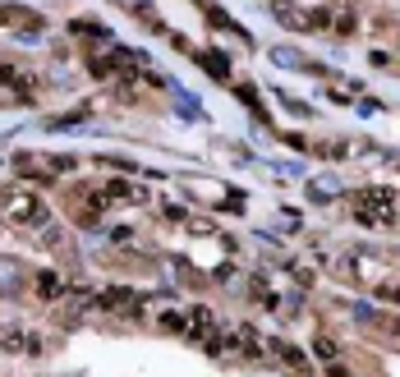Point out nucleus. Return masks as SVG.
<instances>
[{"mask_svg": "<svg viewBox=\"0 0 400 377\" xmlns=\"http://www.w3.org/2000/svg\"><path fill=\"white\" fill-rule=\"evenodd\" d=\"M354 216H359V226H368V230L396 226V221H400V198L391 194V189H368V194L359 198Z\"/></svg>", "mask_w": 400, "mask_h": 377, "instance_id": "obj_1", "label": "nucleus"}, {"mask_svg": "<svg viewBox=\"0 0 400 377\" xmlns=\"http://www.w3.org/2000/svg\"><path fill=\"white\" fill-rule=\"evenodd\" d=\"M5 216L14 221V226H51V212L42 207V198H32V194H10L5 198Z\"/></svg>", "mask_w": 400, "mask_h": 377, "instance_id": "obj_2", "label": "nucleus"}, {"mask_svg": "<svg viewBox=\"0 0 400 377\" xmlns=\"http://www.w3.org/2000/svg\"><path fill=\"white\" fill-rule=\"evenodd\" d=\"M97 304H102L106 313H120V317H143V299L129 286H106L97 295Z\"/></svg>", "mask_w": 400, "mask_h": 377, "instance_id": "obj_3", "label": "nucleus"}, {"mask_svg": "<svg viewBox=\"0 0 400 377\" xmlns=\"http://www.w3.org/2000/svg\"><path fill=\"white\" fill-rule=\"evenodd\" d=\"M0 350H10V354H42V341L28 332H19V327H5L0 332Z\"/></svg>", "mask_w": 400, "mask_h": 377, "instance_id": "obj_4", "label": "nucleus"}, {"mask_svg": "<svg viewBox=\"0 0 400 377\" xmlns=\"http://www.w3.org/2000/svg\"><path fill=\"white\" fill-rule=\"evenodd\" d=\"M32 286H37V299H47V304L64 299V290H69L56 272H37V276H32Z\"/></svg>", "mask_w": 400, "mask_h": 377, "instance_id": "obj_5", "label": "nucleus"}, {"mask_svg": "<svg viewBox=\"0 0 400 377\" xmlns=\"http://www.w3.org/2000/svg\"><path fill=\"white\" fill-rule=\"evenodd\" d=\"M212 332H216L212 308H207V304H193V308H189V336H212Z\"/></svg>", "mask_w": 400, "mask_h": 377, "instance_id": "obj_6", "label": "nucleus"}, {"mask_svg": "<svg viewBox=\"0 0 400 377\" xmlns=\"http://www.w3.org/2000/svg\"><path fill=\"white\" fill-rule=\"evenodd\" d=\"M272 345H277V354H281V359H285V363H290V368H294V373H299V377L308 373V359H304V354H299V350L290 345V341H272Z\"/></svg>", "mask_w": 400, "mask_h": 377, "instance_id": "obj_7", "label": "nucleus"}, {"mask_svg": "<svg viewBox=\"0 0 400 377\" xmlns=\"http://www.w3.org/2000/svg\"><path fill=\"white\" fill-rule=\"evenodd\" d=\"M239 350H244V354H253V359H262V354H267V350H262V341H258V332H253V327H239Z\"/></svg>", "mask_w": 400, "mask_h": 377, "instance_id": "obj_8", "label": "nucleus"}, {"mask_svg": "<svg viewBox=\"0 0 400 377\" xmlns=\"http://www.w3.org/2000/svg\"><path fill=\"white\" fill-rule=\"evenodd\" d=\"M69 32H83V37H102V42H110V32L102 28V23H93V19H74Z\"/></svg>", "mask_w": 400, "mask_h": 377, "instance_id": "obj_9", "label": "nucleus"}, {"mask_svg": "<svg viewBox=\"0 0 400 377\" xmlns=\"http://www.w3.org/2000/svg\"><path fill=\"white\" fill-rule=\"evenodd\" d=\"M198 65L207 69V74H221V78L231 74V65H226V56H212V51H202V56H198Z\"/></svg>", "mask_w": 400, "mask_h": 377, "instance_id": "obj_10", "label": "nucleus"}, {"mask_svg": "<svg viewBox=\"0 0 400 377\" xmlns=\"http://www.w3.org/2000/svg\"><path fill=\"white\" fill-rule=\"evenodd\" d=\"M161 327H166V332L189 336V313H175V308H170V313H161Z\"/></svg>", "mask_w": 400, "mask_h": 377, "instance_id": "obj_11", "label": "nucleus"}, {"mask_svg": "<svg viewBox=\"0 0 400 377\" xmlns=\"http://www.w3.org/2000/svg\"><path fill=\"white\" fill-rule=\"evenodd\" d=\"M313 354H318V359H331V363H336L340 345H336V341H331V336H318V341H313Z\"/></svg>", "mask_w": 400, "mask_h": 377, "instance_id": "obj_12", "label": "nucleus"}, {"mask_svg": "<svg viewBox=\"0 0 400 377\" xmlns=\"http://www.w3.org/2000/svg\"><path fill=\"white\" fill-rule=\"evenodd\" d=\"M377 299H386V304H400V286H377Z\"/></svg>", "mask_w": 400, "mask_h": 377, "instance_id": "obj_13", "label": "nucleus"}, {"mask_svg": "<svg viewBox=\"0 0 400 377\" xmlns=\"http://www.w3.org/2000/svg\"><path fill=\"white\" fill-rule=\"evenodd\" d=\"M120 5H124V10H134V14H139V5H143V0H120Z\"/></svg>", "mask_w": 400, "mask_h": 377, "instance_id": "obj_14", "label": "nucleus"}]
</instances>
